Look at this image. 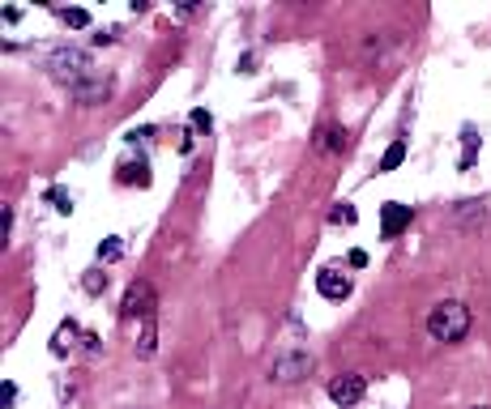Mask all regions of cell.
<instances>
[{"label": "cell", "instance_id": "1", "mask_svg": "<svg viewBox=\"0 0 491 409\" xmlns=\"http://www.w3.org/2000/svg\"><path fill=\"white\" fill-rule=\"evenodd\" d=\"M427 332H432V341H440V345L461 341L465 332H470V307L457 303V298L436 303L432 312H427Z\"/></svg>", "mask_w": 491, "mask_h": 409}, {"label": "cell", "instance_id": "2", "mask_svg": "<svg viewBox=\"0 0 491 409\" xmlns=\"http://www.w3.org/2000/svg\"><path fill=\"white\" fill-rule=\"evenodd\" d=\"M47 68H52L60 82H68V86H77L82 77L94 73V68H90V51H82V47H60V51H52Z\"/></svg>", "mask_w": 491, "mask_h": 409}, {"label": "cell", "instance_id": "3", "mask_svg": "<svg viewBox=\"0 0 491 409\" xmlns=\"http://www.w3.org/2000/svg\"><path fill=\"white\" fill-rule=\"evenodd\" d=\"M308 371H312V354L308 350H286V354L274 358V367H269V375H274L278 383H299V379H308Z\"/></svg>", "mask_w": 491, "mask_h": 409}, {"label": "cell", "instance_id": "4", "mask_svg": "<svg viewBox=\"0 0 491 409\" xmlns=\"http://www.w3.org/2000/svg\"><path fill=\"white\" fill-rule=\"evenodd\" d=\"M120 312H124L129 320H150L154 312H158V298H154V286L150 281H133V286L124 290V307H120Z\"/></svg>", "mask_w": 491, "mask_h": 409}, {"label": "cell", "instance_id": "5", "mask_svg": "<svg viewBox=\"0 0 491 409\" xmlns=\"http://www.w3.org/2000/svg\"><path fill=\"white\" fill-rule=\"evenodd\" d=\"M316 290H321L329 303H342V298H351V277L342 265H325L321 273H316Z\"/></svg>", "mask_w": 491, "mask_h": 409}, {"label": "cell", "instance_id": "6", "mask_svg": "<svg viewBox=\"0 0 491 409\" xmlns=\"http://www.w3.org/2000/svg\"><path fill=\"white\" fill-rule=\"evenodd\" d=\"M68 94H73V102H82V107H94V102H103L111 94V77L90 73V77H82L77 86H68Z\"/></svg>", "mask_w": 491, "mask_h": 409}, {"label": "cell", "instance_id": "7", "mask_svg": "<svg viewBox=\"0 0 491 409\" xmlns=\"http://www.w3.org/2000/svg\"><path fill=\"white\" fill-rule=\"evenodd\" d=\"M363 392H367V379H363L359 371L329 379V397H333V405H359V401H363Z\"/></svg>", "mask_w": 491, "mask_h": 409}, {"label": "cell", "instance_id": "8", "mask_svg": "<svg viewBox=\"0 0 491 409\" xmlns=\"http://www.w3.org/2000/svg\"><path fill=\"white\" fill-rule=\"evenodd\" d=\"M410 218H414L410 204H402V200H385V209H380V235H385V239H398L402 230H410Z\"/></svg>", "mask_w": 491, "mask_h": 409}, {"label": "cell", "instance_id": "9", "mask_svg": "<svg viewBox=\"0 0 491 409\" xmlns=\"http://www.w3.org/2000/svg\"><path fill=\"white\" fill-rule=\"evenodd\" d=\"M316 149H321V153H342V149H346V128L321 124V128H316Z\"/></svg>", "mask_w": 491, "mask_h": 409}, {"label": "cell", "instance_id": "10", "mask_svg": "<svg viewBox=\"0 0 491 409\" xmlns=\"http://www.w3.org/2000/svg\"><path fill=\"white\" fill-rule=\"evenodd\" d=\"M115 175H120V184H124V188H150V162H145V158L124 162Z\"/></svg>", "mask_w": 491, "mask_h": 409}, {"label": "cell", "instance_id": "11", "mask_svg": "<svg viewBox=\"0 0 491 409\" xmlns=\"http://www.w3.org/2000/svg\"><path fill=\"white\" fill-rule=\"evenodd\" d=\"M73 341H77V324L64 320V324L56 328V337H52V354H56V358H64V354L73 350Z\"/></svg>", "mask_w": 491, "mask_h": 409}, {"label": "cell", "instance_id": "12", "mask_svg": "<svg viewBox=\"0 0 491 409\" xmlns=\"http://www.w3.org/2000/svg\"><path fill=\"white\" fill-rule=\"evenodd\" d=\"M154 341H158V328H154V316L141 320V341H137V358H150L154 354Z\"/></svg>", "mask_w": 491, "mask_h": 409}, {"label": "cell", "instance_id": "13", "mask_svg": "<svg viewBox=\"0 0 491 409\" xmlns=\"http://www.w3.org/2000/svg\"><path fill=\"white\" fill-rule=\"evenodd\" d=\"M120 256H124V239H103V243H98V265H115L120 260Z\"/></svg>", "mask_w": 491, "mask_h": 409}, {"label": "cell", "instance_id": "14", "mask_svg": "<svg viewBox=\"0 0 491 409\" xmlns=\"http://www.w3.org/2000/svg\"><path fill=\"white\" fill-rule=\"evenodd\" d=\"M82 290H86L90 298H98V294L107 290V269H90V273L82 277Z\"/></svg>", "mask_w": 491, "mask_h": 409}, {"label": "cell", "instance_id": "15", "mask_svg": "<svg viewBox=\"0 0 491 409\" xmlns=\"http://www.w3.org/2000/svg\"><path fill=\"white\" fill-rule=\"evenodd\" d=\"M402 162H406V141H393L385 149V158H380V171H398Z\"/></svg>", "mask_w": 491, "mask_h": 409}, {"label": "cell", "instance_id": "16", "mask_svg": "<svg viewBox=\"0 0 491 409\" xmlns=\"http://www.w3.org/2000/svg\"><path fill=\"white\" fill-rule=\"evenodd\" d=\"M60 13V21L68 26V30H82V26H90V13L86 9H56Z\"/></svg>", "mask_w": 491, "mask_h": 409}, {"label": "cell", "instance_id": "17", "mask_svg": "<svg viewBox=\"0 0 491 409\" xmlns=\"http://www.w3.org/2000/svg\"><path fill=\"white\" fill-rule=\"evenodd\" d=\"M43 196L56 204V213H73V192H64V188H47Z\"/></svg>", "mask_w": 491, "mask_h": 409}, {"label": "cell", "instance_id": "18", "mask_svg": "<svg viewBox=\"0 0 491 409\" xmlns=\"http://www.w3.org/2000/svg\"><path fill=\"white\" fill-rule=\"evenodd\" d=\"M188 124H192V133H210V128H214V115H210L205 107H196V111L188 115Z\"/></svg>", "mask_w": 491, "mask_h": 409}, {"label": "cell", "instance_id": "19", "mask_svg": "<svg viewBox=\"0 0 491 409\" xmlns=\"http://www.w3.org/2000/svg\"><path fill=\"white\" fill-rule=\"evenodd\" d=\"M329 222H346V226H355V222H359V213H355V204H337V209L329 213Z\"/></svg>", "mask_w": 491, "mask_h": 409}, {"label": "cell", "instance_id": "20", "mask_svg": "<svg viewBox=\"0 0 491 409\" xmlns=\"http://www.w3.org/2000/svg\"><path fill=\"white\" fill-rule=\"evenodd\" d=\"M474 153H479V141H474V133H465V153H461V171H470V167H474Z\"/></svg>", "mask_w": 491, "mask_h": 409}, {"label": "cell", "instance_id": "21", "mask_svg": "<svg viewBox=\"0 0 491 409\" xmlns=\"http://www.w3.org/2000/svg\"><path fill=\"white\" fill-rule=\"evenodd\" d=\"M13 401H17V383H5V392H0V405L13 409Z\"/></svg>", "mask_w": 491, "mask_h": 409}, {"label": "cell", "instance_id": "22", "mask_svg": "<svg viewBox=\"0 0 491 409\" xmlns=\"http://www.w3.org/2000/svg\"><path fill=\"white\" fill-rule=\"evenodd\" d=\"M346 265H351V269H363V265H367V251H363V247H355V251L346 256Z\"/></svg>", "mask_w": 491, "mask_h": 409}, {"label": "cell", "instance_id": "23", "mask_svg": "<svg viewBox=\"0 0 491 409\" xmlns=\"http://www.w3.org/2000/svg\"><path fill=\"white\" fill-rule=\"evenodd\" d=\"M82 345H86V354H90V358L98 354V337H94V332H86V337H82Z\"/></svg>", "mask_w": 491, "mask_h": 409}, {"label": "cell", "instance_id": "24", "mask_svg": "<svg viewBox=\"0 0 491 409\" xmlns=\"http://www.w3.org/2000/svg\"><path fill=\"white\" fill-rule=\"evenodd\" d=\"M474 409H487V405H474Z\"/></svg>", "mask_w": 491, "mask_h": 409}]
</instances>
